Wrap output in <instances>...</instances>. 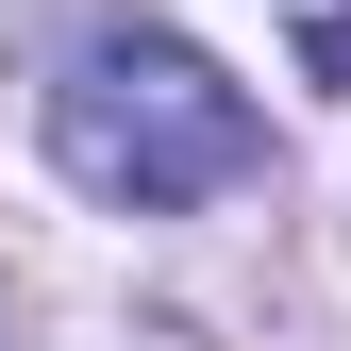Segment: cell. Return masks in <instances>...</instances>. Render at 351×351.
Here are the masks:
<instances>
[{"instance_id":"6da1fadb","label":"cell","mask_w":351,"mask_h":351,"mask_svg":"<svg viewBox=\"0 0 351 351\" xmlns=\"http://www.w3.org/2000/svg\"><path fill=\"white\" fill-rule=\"evenodd\" d=\"M51 167L84 201H117V217H184V201L268 167V117H251V84L217 51H184L151 17H101L51 67Z\"/></svg>"}]
</instances>
